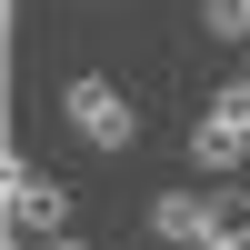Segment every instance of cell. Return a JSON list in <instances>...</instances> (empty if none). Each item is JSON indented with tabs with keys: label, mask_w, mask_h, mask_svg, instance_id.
I'll return each instance as SVG.
<instances>
[{
	"label": "cell",
	"mask_w": 250,
	"mask_h": 250,
	"mask_svg": "<svg viewBox=\"0 0 250 250\" xmlns=\"http://www.w3.org/2000/svg\"><path fill=\"white\" fill-rule=\"evenodd\" d=\"M200 30L220 50H250V0H200Z\"/></svg>",
	"instance_id": "277c9868"
},
{
	"label": "cell",
	"mask_w": 250,
	"mask_h": 250,
	"mask_svg": "<svg viewBox=\"0 0 250 250\" xmlns=\"http://www.w3.org/2000/svg\"><path fill=\"white\" fill-rule=\"evenodd\" d=\"M50 250H90V240H50Z\"/></svg>",
	"instance_id": "5b68a950"
},
{
	"label": "cell",
	"mask_w": 250,
	"mask_h": 250,
	"mask_svg": "<svg viewBox=\"0 0 250 250\" xmlns=\"http://www.w3.org/2000/svg\"><path fill=\"white\" fill-rule=\"evenodd\" d=\"M0 200H10V230H30V240H60V220H70V190H60V180H40L30 160H10Z\"/></svg>",
	"instance_id": "3957f363"
},
{
	"label": "cell",
	"mask_w": 250,
	"mask_h": 250,
	"mask_svg": "<svg viewBox=\"0 0 250 250\" xmlns=\"http://www.w3.org/2000/svg\"><path fill=\"white\" fill-rule=\"evenodd\" d=\"M140 220H150V240H170V250H200L210 230H230V190H220V200H200V190H160Z\"/></svg>",
	"instance_id": "7a4b0ae2"
},
{
	"label": "cell",
	"mask_w": 250,
	"mask_h": 250,
	"mask_svg": "<svg viewBox=\"0 0 250 250\" xmlns=\"http://www.w3.org/2000/svg\"><path fill=\"white\" fill-rule=\"evenodd\" d=\"M240 80H250V50H240Z\"/></svg>",
	"instance_id": "8992f818"
},
{
	"label": "cell",
	"mask_w": 250,
	"mask_h": 250,
	"mask_svg": "<svg viewBox=\"0 0 250 250\" xmlns=\"http://www.w3.org/2000/svg\"><path fill=\"white\" fill-rule=\"evenodd\" d=\"M60 120H70V130L90 140L100 160H120V150L140 140V110H130V90H120V80H100V70L60 80Z\"/></svg>",
	"instance_id": "6da1fadb"
}]
</instances>
